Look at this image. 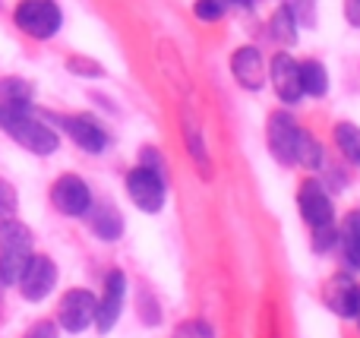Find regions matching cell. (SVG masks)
<instances>
[{
	"mask_svg": "<svg viewBox=\"0 0 360 338\" xmlns=\"http://www.w3.org/2000/svg\"><path fill=\"white\" fill-rule=\"evenodd\" d=\"M0 130L16 139L22 149L35 152V155H51V152H57V145H60L57 133L51 130L44 120H38L35 114H32L25 98L0 101Z\"/></svg>",
	"mask_w": 360,
	"mask_h": 338,
	"instance_id": "1",
	"label": "cell"
},
{
	"mask_svg": "<svg viewBox=\"0 0 360 338\" xmlns=\"http://www.w3.org/2000/svg\"><path fill=\"white\" fill-rule=\"evenodd\" d=\"M63 16L54 0H22L16 6V25L32 38H51L57 35Z\"/></svg>",
	"mask_w": 360,
	"mask_h": 338,
	"instance_id": "2",
	"label": "cell"
},
{
	"mask_svg": "<svg viewBox=\"0 0 360 338\" xmlns=\"http://www.w3.org/2000/svg\"><path fill=\"white\" fill-rule=\"evenodd\" d=\"M127 193H130V200L136 202L143 212H162V206H165V177L158 174V171L139 164V168H133L130 174H127Z\"/></svg>",
	"mask_w": 360,
	"mask_h": 338,
	"instance_id": "3",
	"label": "cell"
},
{
	"mask_svg": "<svg viewBox=\"0 0 360 338\" xmlns=\"http://www.w3.org/2000/svg\"><path fill=\"white\" fill-rule=\"evenodd\" d=\"M95 310H98V301H95L92 291L86 288H73L63 294L60 307H57V320L67 332H82L95 323Z\"/></svg>",
	"mask_w": 360,
	"mask_h": 338,
	"instance_id": "4",
	"label": "cell"
},
{
	"mask_svg": "<svg viewBox=\"0 0 360 338\" xmlns=\"http://www.w3.org/2000/svg\"><path fill=\"white\" fill-rule=\"evenodd\" d=\"M19 291H22L25 301H44V297L54 291L57 285V266L51 263V256H41V253H32V259L25 263L22 275H19Z\"/></svg>",
	"mask_w": 360,
	"mask_h": 338,
	"instance_id": "5",
	"label": "cell"
},
{
	"mask_svg": "<svg viewBox=\"0 0 360 338\" xmlns=\"http://www.w3.org/2000/svg\"><path fill=\"white\" fill-rule=\"evenodd\" d=\"M297 143H300V126L288 111H275L269 117V149L281 164H297Z\"/></svg>",
	"mask_w": 360,
	"mask_h": 338,
	"instance_id": "6",
	"label": "cell"
},
{
	"mask_svg": "<svg viewBox=\"0 0 360 338\" xmlns=\"http://www.w3.org/2000/svg\"><path fill=\"white\" fill-rule=\"evenodd\" d=\"M51 202L57 206V212L63 215H86L89 209H92V193H89L86 181L76 174H63L54 181V187H51Z\"/></svg>",
	"mask_w": 360,
	"mask_h": 338,
	"instance_id": "7",
	"label": "cell"
},
{
	"mask_svg": "<svg viewBox=\"0 0 360 338\" xmlns=\"http://www.w3.org/2000/svg\"><path fill=\"white\" fill-rule=\"evenodd\" d=\"M124 294H127V275L120 269L108 272L105 278V294L98 301V310H95V326L98 332H111L120 320V310H124Z\"/></svg>",
	"mask_w": 360,
	"mask_h": 338,
	"instance_id": "8",
	"label": "cell"
},
{
	"mask_svg": "<svg viewBox=\"0 0 360 338\" xmlns=\"http://www.w3.org/2000/svg\"><path fill=\"white\" fill-rule=\"evenodd\" d=\"M297 206H300V215L310 228H326L332 225L335 219V209H332V200L319 181H304L300 183V193H297Z\"/></svg>",
	"mask_w": 360,
	"mask_h": 338,
	"instance_id": "9",
	"label": "cell"
},
{
	"mask_svg": "<svg viewBox=\"0 0 360 338\" xmlns=\"http://www.w3.org/2000/svg\"><path fill=\"white\" fill-rule=\"evenodd\" d=\"M272 86L285 105H297L304 98V89H300V63L291 54H275L272 57Z\"/></svg>",
	"mask_w": 360,
	"mask_h": 338,
	"instance_id": "10",
	"label": "cell"
},
{
	"mask_svg": "<svg viewBox=\"0 0 360 338\" xmlns=\"http://www.w3.org/2000/svg\"><path fill=\"white\" fill-rule=\"evenodd\" d=\"M231 73H234V79L240 82L243 89H250V92L262 89V82H266V60H262L259 48H253V44L237 48L234 54H231Z\"/></svg>",
	"mask_w": 360,
	"mask_h": 338,
	"instance_id": "11",
	"label": "cell"
},
{
	"mask_svg": "<svg viewBox=\"0 0 360 338\" xmlns=\"http://www.w3.org/2000/svg\"><path fill=\"white\" fill-rule=\"evenodd\" d=\"M60 126L70 133V139H73L79 149L86 152H101L108 145V133L101 130L98 120H92L89 114H76V117H60Z\"/></svg>",
	"mask_w": 360,
	"mask_h": 338,
	"instance_id": "12",
	"label": "cell"
},
{
	"mask_svg": "<svg viewBox=\"0 0 360 338\" xmlns=\"http://www.w3.org/2000/svg\"><path fill=\"white\" fill-rule=\"evenodd\" d=\"M323 297H326V304H329L332 313L345 316V320L357 316V310H360V288L351 282L348 275H335V278H332V282L326 285Z\"/></svg>",
	"mask_w": 360,
	"mask_h": 338,
	"instance_id": "13",
	"label": "cell"
},
{
	"mask_svg": "<svg viewBox=\"0 0 360 338\" xmlns=\"http://www.w3.org/2000/svg\"><path fill=\"white\" fill-rule=\"evenodd\" d=\"M0 256H32V231L22 221H0Z\"/></svg>",
	"mask_w": 360,
	"mask_h": 338,
	"instance_id": "14",
	"label": "cell"
},
{
	"mask_svg": "<svg viewBox=\"0 0 360 338\" xmlns=\"http://www.w3.org/2000/svg\"><path fill=\"white\" fill-rule=\"evenodd\" d=\"M89 225H92V231L98 234L101 240H117L120 234H124V219H120V212L114 206H95L89 209Z\"/></svg>",
	"mask_w": 360,
	"mask_h": 338,
	"instance_id": "15",
	"label": "cell"
},
{
	"mask_svg": "<svg viewBox=\"0 0 360 338\" xmlns=\"http://www.w3.org/2000/svg\"><path fill=\"white\" fill-rule=\"evenodd\" d=\"M338 240H342V253H345V263H348V269L360 272V212H357V209L345 215Z\"/></svg>",
	"mask_w": 360,
	"mask_h": 338,
	"instance_id": "16",
	"label": "cell"
},
{
	"mask_svg": "<svg viewBox=\"0 0 360 338\" xmlns=\"http://www.w3.org/2000/svg\"><path fill=\"white\" fill-rule=\"evenodd\" d=\"M300 89H304V95H313V98H323L329 92V73L319 60L300 63Z\"/></svg>",
	"mask_w": 360,
	"mask_h": 338,
	"instance_id": "17",
	"label": "cell"
},
{
	"mask_svg": "<svg viewBox=\"0 0 360 338\" xmlns=\"http://www.w3.org/2000/svg\"><path fill=\"white\" fill-rule=\"evenodd\" d=\"M184 139H186L190 155L196 158L199 171L209 174V152H205V143H202V130H199V124L193 120V114H186V111H184Z\"/></svg>",
	"mask_w": 360,
	"mask_h": 338,
	"instance_id": "18",
	"label": "cell"
},
{
	"mask_svg": "<svg viewBox=\"0 0 360 338\" xmlns=\"http://www.w3.org/2000/svg\"><path fill=\"white\" fill-rule=\"evenodd\" d=\"M269 29H272V38L278 44H285V48H291L294 41H297V16L291 13V6H278L272 16V22H269Z\"/></svg>",
	"mask_w": 360,
	"mask_h": 338,
	"instance_id": "19",
	"label": "cell"
},
{
	"mask_svg": "<svg viewBox=\"0 0 360 338\" xmlns=\"http://www.w3.org/2000/svg\"><path fill=\"white\" fill-rule=\"evenodd\" d=\"M335 143H338V149H342V155L360 168V126L348 124V120L335 124Z\"/></svg>",
	"mask_w": 360,
	"mask_h": 338,
	"instance_id": "20",
	"label": "cell"
},
{
	"mask_svg": "<svg viewBox=\"0 0 360 338\" xmlns=\"http://www.w3.org/2000/svg\"><path fill=\"white\" fill-rule=\"evenodd\" d=\"M297 164H304V168H319V164H323V145H319V139L310 136L307 130H300Z\"/></svg>",
	"mask_w": 360,
	"mask_h": 338,
	"instance_id": "21",
	"label": "cell"
},
{
	"mask_svg": "<svg viewBox=\"0 0 360 338\" xmlns=\"http://www.w3.org/2000/svg\"><path fill=\"white\" fill-rule=\"evenodd\" d=\"M228 10V0H196V16L202 22H218Z\"/></svg>",
	"mask_w": 360,
	"mask_h": 338,
	"instance_id": "22",
	"label": "cell"
},
{
	"mask_svg": "<svg viewBox=\"0 0 360 338\" xmlns=\"http://www.w3.org/2000/svg\"><path fill=\"white\" fill-rule=\"evenodd\" d=\"M16 206H19V196H16V190H13V183L0 177V219H13Z\"/></svg>",
	"mask_w": 360,
	"mask_h": 338,
	"instance_id": "23",
	"label": "cell"
},
{
	"mask_svg": "<svg viewBox=\"0 0 360 338\" xmlns=\"http://www.w3.org/2000/svg\"><path fill=\"white\" fill-rule=\"evenodd\" d=\"M0 95H4V98H25L29 101V86L19 82V79H6V82H0Z\"/></svg>",
	"mask_w": 360,
	"mask_h": 338,
	"instance_id": "24",
	"label": "cell"
},
{
	"mask_svg": "<svg viewBox=\"0 0 360 338\" xmlns=\"http://www.w3.org/2000/svg\"><path fill=\"white\" fill-rule=\"evenodd\" d=\"M177 338H212V329L205 323H186L177 329Z\"/></svg>",
	"mask_w": 360,
	"mask_h": 338,
	"instance_id": "25",
	"label": "cell"
},
{
	"mask_svg": "<svg viewBox=\"0 0 360 338\" xmlns=\"http://www.w3.org/2000/svg\"><path fill=\"white\" fill-rule=\"evenodd\" d=\"M345 16L351 25H360V0H345Z\"/></svg>",
	"mask_w": 360,
	"mask_h": 338,
	"instance_id": "26",
	"label": "cell"
},
{
	"mask_svg": "<svg viewBox=\"0 0 360 338\" xmlns=\"http://www.w3.org/2000/svg\"><path fill=\"white\" fill-rule=\"evenodd\" d=\"M70 70H79V73H101L98 63H86V60H70Z\"/></svg>",
	"mask_w": 360,
	"mask_h": 338,
	"instance_id": "27",
	"label": "cell"
},
{
	"mask_svg": "<svg viewBox=\"0 0 360 338\" xmlns=\"http://www.w3.org/2000/svg\"><path fill=\"white\" fill-rule=\"evenodd\" d=\"M29 338H54V326H51V323H41V326L32 329Z\"/></svg>",
	"mask_w": 360,
	"mask_h": 338,
	"instance_id": "28",
	"label": "cell"
},
{
	"mask_svg": "<svg viewBox=\"0 0 360 338\" xmlns=\"http://www.w3.org/2000/svg\"><path fill=\"white\" fill-rule=\"evenodd\" d=\"M228 4H234V6H243V10H253V0H228Z\"/></svg>",
	"mask_w": 360,
	"mask_h": 338,
	"instance_id": "29",
	"label": "cell"
},
{
	"mask_svg": "<svg viewBox=\"0 0 360 338\" xmlns=\"http://www.w3.org/2000/svg\"><path fill=\"white\" fill-rule=\"evenodd\" d=\"M357 320H360V310H357Z\"/></svg>",
	"mask_w": 360,
	"mask_h": 338,
	"instance_id": "30",
	"label": "cell"
}]
</instances>
